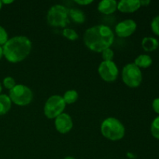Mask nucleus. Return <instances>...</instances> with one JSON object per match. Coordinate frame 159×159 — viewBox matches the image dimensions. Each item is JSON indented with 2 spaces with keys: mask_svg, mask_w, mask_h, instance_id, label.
<instances>
[{
  "mask_svg": "<svg viewBox=\"0 0 159 159\" xmlns=\"http://www.w3.org/2000/svg\"><path fill=\"white\" fill-rule=\"evenodd\" d=\"M85 46L95 52H102L114 41L113 30L106 25H96L85 30L83 36Z\"/></svg>",
  "mask_w": 159,
  "mask_h": 159,
  "instance_id": "f257e3e1",
  "label": "nucleus"
},
{
  "mask_svg": "<svg viewBox=\"0 0 159 159\" xmlns=\"http://www.w3.org/2000/svg\"><path fill=\"white\" fill-rule=\"evenodd\" d=\"M3 55L11 63H18L24 60L32 49L31 40L26 36H16L3 45Z\"/></svg>",
  "mask_w": 159,
  "mask_h": 159,
  "instance_id": "f03ea898",
  "label": "nucleus"
},
{
  "mask_svg": "<svg viewBox=\"0 0 159 159\" xmlns=\"http://www.w3.org/2000/svg\"><path fill=\"white\" fill-rule=\"evenodd\" d=\"M101 133L110 141H119L124 137L125 127L116 118L108 117L101 124Z\"/></svg>",
  "mask_w": 159,
  "mask_h": 159,
  "instance_id": "7ed1b4c3",
  "label": "nucleus"
},
{
  "mask_svg": "<svg viewBox=\"0 0 159 159\" xmlns=\"http://www.w3.org/2000/svg\"><path fill=\"white\" fill-rule=\"evenodd\" d=\"M47 20L51 26L65 27L70 23L68 9L60 4H56L51 6L48 12Z\"/></svg>",
  "mask_w": 159,
  "mask_h": 159,
  "instance_id": "20e7f679",
  "label": "nucleus"
},
{
  "mask_svg": "<svg viewBox=\"0 0 159 159\" xmlns=\"http://www.w3.org/2000/svg\"><path fill=\"white\" fill-rule=\"evenodd\" d=\"M33 93L30 89L26 85H16L12 89L9 90L11 101L16 105L23 107L30 103L33 100Z\"/></svg>",
  "mask_w": 159,
  "mask_h": 159,
  "instance_id": "39448f33",
  "label": "nucleus"
},
{
  "mask_svg": "<svg viewBox=\"0 0 159 159\" xmlns=\"http://www.w3.org/2000/svg\"><path fill=\"white\" fill-rule=\"evenodd\" d=\"M122 79L127 86L137 88L142 82V72L134 63L127 64L123 68Z\"/></svg>",
  "mask_w": 159,
  "mask_h": 159,
  "instance_id": "423d86ee",
  "label": "nucleus"
},
{
  "mask_svg": "<svg viewBox=\"0 0 159 159\" xmlns=\"http://www.w3.org/2000/svg\"><path fill=\"white\" fill-rule=\"evenodd\" d=\"M65 103L63 97L58 95H54L48 98L43 108L44 115L48 119H54L63 113L65 109Z\"/></svg>",
  "mask_w": 159,
  "mask_h": 159,
  "instance_id": "0eeeda50",
  "label": "nucleus"
},
{
  "mask_svg": "<svg viewBox=\"0 0 159 159\" xmlns=\"http://www.w3.org/2000/svg\"><path fill=\"white\" fill-rule=\"evenodd\" d=\"M98 72L104 81L107 82H113L117 79L119 70L116 65L113 61H103L99 65Z\"/></svg>",
  "mask_w": 159,
  "mask_h": 159,
  "instance_id": "6e6552de",
  "label": "nucleus"
},
{
  "mask_svg": "<svg viewBox=\"0 0 159 159\" xmlns=\"http://www.w3.org/2000/svg\"><path fill=\"white\" fill-rule=\"evenodd\" d=\"M137 23L133 20H125L118 23L115 27V32L120 37H127L135 32Z\"/></svg>",
  "mask_w": 159,
  "mask_h": 159,
  "instance_id": "1a4fd4ad",
  "label": "nucleus"
},
{
  "mask_svg": "<svg viewBox=\"0 0 159 159\" xmlns=\"http://www.w3.org/2000/svg\"><path fill=\"white\" fill-rule=\"evenodd\" d=\"M54 125L59 133L67 134L72 129L73 121L69 115L63 113L55 118Z\"/></svg>",
  "mask_w": 159,
  "mask_h": 159,
  "instance_id": "9d476101",
  "label": "nucleus"
},
{
  "mask_svg": "<svg viewBox=\"0 0 159 159\" xmlns=\"http://www.w3.org/2000/svg\"><path fill=\"white\" fill-rule=\"evenodd\" d=\"M141 7L139 0H121L117 2V9L122 12L130 13Z\"/></svg>",
  "mask_w": 159,
  "mask_h": 159,
  "instance_id": "9b49d317",
  "label": "nucleus"
},
{
  "mask_svg": "<svg viewBox=\"0 0 159 159\" xmlns=\"http://www.w3.org/2000/svg\"><path fill=\"white\" fill-rule=\"evenodd\" d=\"M117 9V2L115 0H102L98 5V10L105 15H110Z\"/></svg>",
  "mask_w": 159,
  "mask_h": 159,
  "instance_id": "f8f14e48",
  "label": "nucleus"
},
{
  "mask_svg": "<svg viewBox=\"0 0 159 159\" xmlns=\"http://www.w3.org/2000/svg\"><path fill=\"white\" fill-rule=\"evenodd\" d=\"M143 49L145 51H154L158 48L159 42L156 38H154L152 37H144L141 42Z\"/></svg>",
  "mask_w": 159,
  "mask_h": 159,
  "instance_id": "ddd939ff",
  "label": "nucleus"
},
{
  "mask_svg": "<svg viewBox=\"0 0 159 159\" xmlns=\"http://www.w3.org/2000/svg\"><path fill=\"white\" fill-rule=\"evenodd\" d=\"M68 17L76 23H83L85 20V16L81 9H68Z\"/></svg>",
  "mask_w": 159,
  "mask_h": 159,
  "instance_id": "4468645a",
  "label": "nucleus"
},
{
  "mask_svg": "<svg viewBox=\"0 0 159 159\" xmlns=\"http://www.w3.org/2000/svg\"><path fill=\"white\" fill-rule=\"evenodd\" d=\"M12 107L10 98L5 94H0V115H4L9 111Z\"/></svg>",
  "mask_w": 159,
  "mask_h": 159,
  "instance_id": "2eb2a0df",
  "label": "nucleus"
},
{
  "mask_svg": "<svg viewBox=\"0 0 159 159\" xmlns=\"http://www.w3.org/2000/svg\"><path fill=\"white\" fill-rule=\"evenodd\" d=\"M134 64L139 68H147L152 65V59L150 56L147 54H141L135 59Z\"/></svg>",
  "mask_w": 159,
  "mask_h": 159,
  "instance_id": "dca6fc26",
  "label": "nucleus"
},
{
  "mask_svg": "<svg viewBox=\"0 0 159 159\" xmlns=\"http://www.w3.org/2000/svg\"><path fill=\"white\" fill-rule=\"evenodd\" d=\"M78 98H79V94L75 90L73 89L68 90L67 92H65L63 96L64 100H65V103L67 104L74 103L77 101Z\"/></svg>",
  "mask_w": 159,
  "mask_h": 159,
  "instance_id": "f3484780",
  "label": "nucleus"
},
{
  "mask_svg": "<svg viewBox=\"0 0 159 159\" xmlns=\"http://www.w3.org/2000/svg\"><path fill=\"white\" fill-rule=\"evenodd\" d=\"M151 133L154 138L159 140V116L152 121L151 125Z\"/></svg>",
  "mask_w": 159,
  "mask_h": 159,
  "instance_id": "a211bd4d",
  "label": "nucleus"
},
{
  "mask_svg": "<svg viewBox=\"0 0 159 159\" xmlns=\"http://www.w3.org/2000/svg\"><path fill=\"white\" fill-rule=\"evenodd\" d=\"M62 34H63L64 37L70 40H76L79 38V35L76 31L73 29H70V28H65Z\"/></svg>",
  "mask_w": 159,
  "mask_h": 159,
  "instance_id": "6ab92c4d",
  "label": "nucleus"
},
{
  "mask_svg": "<svg viewBox=\"0 0 159 159\" xmlns=\"http://www.w3.org/2000/svg\"><path fill=\"white\" fill-rule=\"evenodd\" d=\"M101 53H102V59H103V61H113L114 53H113V50L110 49V48L103 50Z\"/></svg>",
  "mask_w": 159,
  "mask_h": 159,
  "instance_id": "aec40b11",
  "label": "nucleus"
},
{
  "mask_svg": "<svg viewBox=\"0 0 159 159\" xmlns=\"http://www.w3.org/2000/svg\"><path fill=\"white\" fill-rule=\"evenodd\" d=\"M151 27H152V32L155 35L159 36V16H157L152 20L151 23Z\"/></svg>",
  "mask_w": 159,
  "mask_h": 159,
  "instance_id": "412c9836",
  "label": "nucleus"
},
{
  "mask_svg": "<svg viewBox=\"0 0 159 159\" xmlns=\"http://www.w3.org/2000/svg\"><path fill=\"white\" fill-rule=\"evenodd\" d=\"M3 85L8 89H12L14 86L16 85L15 79L12 77H6L3 79Z\"/></svg>",
  "mask_w": 159,
  "mask_h": 159,
  "instance_id": "4be33fe9",
  "label": "nucleus"
},
{
  "mask_svg": "<svg viewBox=\"0 0 159 159\" xmlns=\"http://www.w3.org/2000/svg\"><path fill=\"white\" fill-rule=\"evenodd\" d=\"M8 34L6 30L0 26V46L4 45L8 41Z\"/></svg>",
  "mask_w": 159,
  "mask_h": 159,
  "instance_id": "5701e85b",
  "label": "nucleus"
},
{
  "mask_svg": "<svg viewBox=\"0 0 159 159\" xmlns=\"http://www.w3.org/2000/svg\"><path fill=\"white\" fill-rule=\"evenodd\" d=\"M152 107L153 110L156 113L159 114V98H156L154 99L153 102H152Z\"/></svg>",
  "mask_w": 159,
  "mask_h": 159,
  "instance_id": "b1692460",
  "label": "nucleus"
},
{
  "mask_svg": "<svg viewBox=\"0 0 159 159\" xmlns=\"http://www.w3.org/2000/svg\"><path fill=\"white\" fill-rule=\"evenodd\" d=\"M75 2L79 5H82V6H87V5L93 2V0H75Z\"/></svg>",
  "mask_w": 159,
  "mask_h": 159,
  "instance_id": "393cba45",
  "label": "nucleus"
},
{
  "mask_svg": "<svg viewBox=\"0 0 159 159\" xmlns=\"http://www.w3.org/2000/svg\"><path fill=\"white\" fill-rule=\"evenodd\" d=\"M151 1L149 0H141L140 1V3H141V6H147L150 4Z\"/></svg>",
  "mask_w": 159,
  "mask_h": 159,
  "instance_id": "a878e982",
  "label": "nucleus"
},
{
  "mask_svg": "<svg viewBox=\"0 0 159 159\" xmlns=\"http://www.w3.org/2000/svg\"><path fill=\"white\" fill-rule=\"evenodd\" d=\"M127 157H129V158H136V156H135L134 154L130 153V152L127 153Z\"/></svg>",
  "mask_w": 159,
  "mask_h": 159,
  "instance_id": "bb28decb",
  "label": "nucleus"
},
{
  "mask_svg": "<svg viewBox=\"0 0 159 159\" xmlns=\"http://www.w3.org/2000/svg\"><path fill=\"white\" fill-rule=\"evenodd\" d=\"M13 2V1L12 0H9V1H6V0H3V1H2V3H4V4H10V3Z\"/></svg>",
  "mask_w": 159,
  "mask_h": 159,
  "instance_id": "cd10ccee",
  "label": "nucleus"
},
{
  "mask_svg": "<svg viewBox=\"0 0 159 159\" xmlns=\"http://www.w3.org/2000/svg\"><path fill=\"white\" fill-rule=\"evenodd\" d=\"M2 56H3V49H2V48L0 46V59L2 57Z\"/></svg>",
  "mask_w": 159,
  "mask_h": 159,
  "instance_id": "c85d7f7f",
  "label": "nucleus"
},
{
  "mask_svg": "<svg viewBox=\"0 0 159 159\" xmlns=\"http://www.w3.org/2000/svg\"><path fill=\"white\" fill-rule=\"evenodd\" d=\"M64 159H75V158H74L73 157H71V156H68V157H66V158H65Z\"/></svg>",
  "mask_w": 159,
  "mask_h": 159,
  "instance_id": "c756f323",
  "label": "nucleus"
},
{
  "mask_svg": "<svg viewBox=\"0 0 159 159\" xmlns=\"http://www.w3.org/2000/svg\"><path fill=\"white\" fill-rule=\"evenodd\" d=\"M2 90V85H1V83H0V93H1Z\"/></svg>",
  "mask_w": 159,
  "mask_h": 159,
  "instance_id": "7c9ffc66",
  "label": "nucleus"
},
{
  "mask_svg": "<svg viewBox=\"0 0 159 159\" xmlns=\"http://www.w3.org/2000/svg\"><path fill=\"white\" fill-rule=\"evenodd\" d=\"M2 6V1H0V9H1Z\"/></svg>",
  "mask_w": 159,
  "mask_h": 159,
  "instance_id": "2f4dec72",
  "label": "nucleus"
}]
</instances>
